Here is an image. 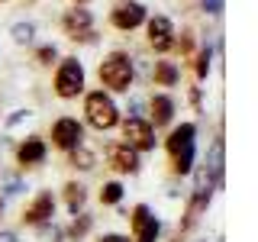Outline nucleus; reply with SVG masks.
<instances>
[{
  "instance_id": "2",
  "label": "nucleus",
  "mask_w": 258,
  "mask_h": 242,
  "mask_svg": "<svg viewBox=\"0 0 258 242\" xmlns=\"http://www.w3.org/2000/svg\"><path fill=\"white\" fill-rule=\"evenodd\" d=\"M100 84L110 91H129L133 84V62L123 52H113L100 62Z\"/></svg>"
},
{
  "instance_id": "3",
  "label": "nucleus",
  "mask_w": 258,
  "mask_h": 242,
  "mask_svg": "<svg viewBox=\"0 0 258 242\" xmlns=\"http://www.w3.org/2000/svg\"><path fill=\"white\" fill-rule=\"evenodd\" d=\"M84 113H87V123H91L94 129H113L119 123V110H116V103L110 100L103 91H94V94H87V100H84Z\"/></svg>"
},
{
  "instance_id": "4",
  "label": "nucleus",
  "mask_w": 258,
  "mask_h": 242,
  "mask_svg": "<svg viewBox=\"0 0 258 242\" xmlns=\"http://www.w3.org/2000/svg\"><path fill=\"white\" fill-rule=\"evenodd\" d=\"M84 91V68H81L78 58H64L58 65V75H55V94L64 97V100H71V97H78Z\"/></svg>"
},
{
  "instance_id": "20",
  "label": "nucleus",
  "mask_w": 258,
  "mask_h": 242,
  "mask_svg": "<svg viewBox=\"0 0 258 242\" xmlns=\"http://www.w3.org/2000/svg\"><path fill=\"white\" fill-rule=\"evenodd\" d=\"M87 229H91V216H81V220H75V226H71V236L81 239Z\"/></svg>"
},
{
  "instance_id": "25",
  "label": "nucleus",
  "mask_w": 258,
  "mask_h": 242,
  "mask_svg": "<svg viewBox=\"0 0 258 242\" xmlns=\"http://www.w3.org/2000/svg\"><path fill=\"white\" fill-rule=\"evenodd\" d=\"M0 242H16V236L13 232H0Z\"/></svg>"
},
{
  "instance_id": "24",
  "label": "nucleus",
  "mask_w": 258,
  "mask_h": 242,
  "mask_svg": "<svg viewBox=\"0 0 258 242\" xmlns=\"http://www.w3.org/2000/svg\"><path fill=\"white\" fill-rule=\"evenodd\" d=\"M100 242H129L126 236H116V232H110V236H103Z\"/></svg>"
},
{
  "instance_id": "8",
  "label": "nucleus",
  "mask_w": 258,
  "mask_h": 242,
  "mask_svg": "<svg viewBox=\"0 0 258 242\" xmlns=\"http://www.w3.org/2000/svg\"><path fill=\"white\" fill-rule=\"evenodd\" d=\"M133 229H136V242H155L158 239V229H161V223L152 216V210L149 207H136L133 210Z\"/></svg>"
},
{
  "instance_id": "7",
  "label": "nucleus",
  "mask_w": 258,
  "mask_h": 242,
  "mask_svg": "<svg viewBox=\"0 0 258 242\" xmlns=\"http://www.w3.org/2000/svg\"><path fill=\"white\" fill-rule=\"evenodd\" d=\"M91 23H94V20H91V13L78 7V10H68V13H64L61 26H64V32H68V36L75 39V42H78V39H81V42H91V39H94Z\"/></svg>"
},
{
  "instance_id": "18",
  "label": "nucleus",
  "mask_w": 258,
  "mask_h": 242,
  "mask_svg": "<svg viewBox=\"0 0 258 242\" xmlns=\"http://www.w3.org/2000/svg\"><path fill=\"white\" fill-rule=\"evenodd\" d=\"M119 197H123V188H119L116 181L103 184V191H100V200H103V204H119Z\"/></svg>"
},
{
  "instance_id": "10",
  "label": "nucleus",
  "mask_w": 258,
  "mask_h": 242,
  "mask_svg": "<svg viewBox=\"0 0 258 242\" xmlns=\"http://www.w3.org/2000/svg\"><path fill=\"white\" fill-rule=\"evenodd\" d=\"M107 158H110V168H116V171H123V174L139 171V155H136V149H129L126 142L123 145H110Z\"/></svg>"
},
{
  "instance_id": "1",
  "label": "nucleus",
  "mask_w": 258,
  "mask_h": 242,
  "mask_svg": "<svg viewBox=\"0 0 258 242\" xmlns=\"http://www.w3.org/2000/svg\"><path fill=\"white\" fill-rule=\"evenodd\" d=\"M194 136H197L194 123H181L171 136H168V152H171V158H174V171L177 174H187L194 168Z\"/></svg>"
},
{
  "instance_id": "22",
  "label": "nucleus",
  "mask_w": 258,
  "mask_h": 242,
  "mask_svg": "<svg viewBox=\"0 0 258 242\" xmlns=\"http://www.w3.org/2000/svg\"><path fill=\"white\" fill-rule=\"evenodd\" d=\"M207 71H210V48H204V52H200V62H197V75L207 78Z\"/></svg>"
},
{
  "instance_id": "26",
  "label": "nucleus",
  "mask_w": 258,
  "mask_h": 242,
  "mask_svg": "<svg viewBox=\"0 0 258 242\" xmlns=\"http://www.w3.org/2000/svg\"><path fill=\"white\" fill-rule=\"evenodd\" d=\"M78 4H87V0H78Z\"/></svg>"
},
{
  "instance_id": "6",
  "label": "nucleus",
  "mask_w": 258,
  "mask_h": 242,
  "mask_svg": "<svg viewBox=\"0 0 258 242\" xmlns=\"http://www.w3.org/2000/svg\"><path fill=\"white\" fill-rule=\"evenodd\" d=\"M123 139L129 149H152L155 145V133H152V123H145L139 116H129L123 123Z\"/></svg>"
},
{
  "instance_id": "15",
  "label": "nucleus",
  "mask_w": 258,
  "mask_h": 242,
  "mask_svg": "<svg viewBox=\"0 0 258 242\" xmlns=\"http://www.w3.org/2000/svg\"><path fill=\"white\" fill-rule=\"evenodd\" d=\"M177 78H181V71H177L174 62H158L155 65V84L171 87V84H177Z\"/></svg>"
},
{
  "instance_id": "9",
  "label": "nucleus",
  "mask_w": 258,
  "mask_h": 242,
  "mask_svg": "<svg viewBox=\"0 0 258 242\" xmlns=\"http://www.w3.org/2000/svg\"><path fill=\"white\" fill-rule=\"evenodd\" d=\"M149 42L155 52H168L174 45V29H171V20L168 16H155L149 23Z\"/></svg>"
},
{
  "instance_id": "14",
  "label": "nucleus",
  "mask_w": 258,
  "mask_h": 242,
  "mask_svg": "<svg viewBox=\"0 0 258 242\" xmlns=\"http://www.w3.org/2000/svg\"><path fill=\"white\" fill-rule=\"evenodd\" d=\"M171 116H174V100L165 97V94H158L155 100H152V123L165 126V123H171Z\"/></svg>"
},
{
  "instance_id": "17",
  "label": "nucleus",
  "mask_w": 258,
  "mask_h": 242,
  "mask_svg": "<svg viewBox=\"0 0 258 242\" xmlns=\"http://www.w3.org/2000/svg\"><path fill=\"white\" fill-rule=\"evenodd\" d=\"M71 165L81 168V171H87V168H94V152H87L84 145H78V149H71Z\"/></svg>"
},
{
  "instance_id": "23",
  "label": "nucleus",
  "mask_w": 258,
  "mask_h": 242,
  "mask_svg": "<svg viewBox=\"0 0 258 242\" xmlns=\"http://www.w3.org/2000/svg\"><path fill=\"white\" fill-rule=\"evenodd\" d=\"M204 10L216 16V13H220V10H223V0H204Z\"/></svg>"
},
{
  "instance_id": "5",
  "label": "nucleus",
  "mask_w": 258,
  "mask_h": 242,
  "mask_svg": "<svg viewBox=\"0 0 258 242\" xmlns=\"http://www.w3.org/2000/svg\"><path fill=\"white\" fill-rule=\"evenodd\" d=\"M52 142L58 145V149L71 152V149H78V145H84V129H81V123L75 116H61L58 123L52 126Z\"/></svg>"
},
{
  "instance_id": "11",
  "label": "nucleus",
  "mask_w": 258,
  "mask_h": 242,
  "mask_svg": "<svg viewBox=\"0 0 258 242\" xmlns=\"http://www.w3.org/2000/svg\"><path fill=\"white\" fill-rule=\"evenodd\" d=\"M55 216V200H52V194H39L36 200L26 207V213H23V220L32 223V226H39V223H45V220H52Z\"/></svg>"
},
{
  "instance_id": "19",
  "label": "nucleus",
  "mask_w": 258,
  "mask_h": 242,
  "mask_svg": "<svg viewBox=\"0 0 258 242\" xmlns=\"http://www.w3.org/2000/svg\"><path fill=\"white\" fill-rule=\"evenodd\" d=\"M13 39H16V42H29V39H32V26H29V23H16V26H13Z\"/></svg>"
},
{
  "instance_id": "12",
  "label": "nucleus",
  "mask_w": 258,
  "mask_h": 242,
  "mask_svg": "<svg viewBox=\"0 0 258 242\" xmlns=\"http://www.w3.org/2000/svg\"><path fill=\"white\" fill-rule=\"evenodd\" d=\"M145 20V7L142 4H119L113 10V26L116 29H136Z\"/></svg>"
},
{
  "instance_id": "21",
  "label": "nucleus",
  "mask_w": 258,
  "mask_h": 242,
  "mask_svg": "<svg viewBox=\"0 0 258 242\" xmlns=\"http://www.w3.org/2000/svg\"><path fill=\"white\" fill-rule=\"evenodd\" d=\"M36 58L42 62V65H52V62H55V45H42V48L36 52Z\"/></svg>"
},
{
  "instance_id": "13",
  "label": "nucleus",
  "mask_w": 258,
  "mask_h": 242,
  "mask_svg": "<svg viewBox=\"0 0 258 242\" xmlns=\"http://www.w3.org/2000/svg\"><path fill=\"white\" fill-rule=\"evenodd\" d=\"M16 158H20V165H39V161L45 158V142L32 136V139H26L16 149Z\"/></svg>"
},
{
  "instance_id": "16",
  "label": "nucleus",
  "mask_w": 258,
  "mask_h": 242,
  "mask_svg": "<svg viewBox=\"0 0 258 242\" xmlns=\"http://www.w3.org/2000/svg\"><path fill=\"white\" fill-rule=\"evenodd\" d=\"M64 200H68L71 213H78V210L84 207V200H87V191L81 188V184H68V188H64Z\"/></svg>"
}]
</instances>
